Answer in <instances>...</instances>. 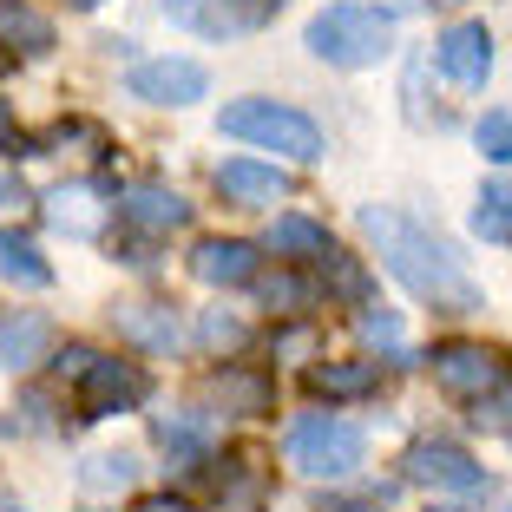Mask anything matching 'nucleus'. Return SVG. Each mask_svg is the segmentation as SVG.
Returning <instances> with one entry per match:
<instances>
[{"label": "nucleus", "instance_id": "nucleus-1", "mask_svg": "<svg viewBox=\"0 0 512 512\" xmlns=\"http://www.w3.org/2000/svg\"><path fill=\"white\" fill-rule=\"evenodd\" d=\"M362 237L381 250V270H388L414 302H434V309H447V316H473V309H480V283L467 276L460 250H453L447 237H434L427 224L388 211V204H368Z\"/></svg>", "mask_w": 512, "mask_h": 512}, {"label": "nucleus", "instance_id": "nucleus-2", "mask_svg": "<svg viewBox=\"0 0 512 512\" xmlns=\"http://www.w3.org/2000/svg\"><path fill=\"white\" fill-rule=\"evenodd\" d=\"M302 46L316 53V60L342 66V73H362V66H381V53L394 46V14L381 7H362V0H335L309 20Z\"/></svg>", "mask_w": 512, "mask_h": 512}, {"label": "nucleus", "instance_id": "nucleus-3", "mask_svg": "<svg viewBox=\"0 0 512 512\" xmlns=\"http://www.w3.org/2000/svg\"><path fill=\"white\" fill-rule=\"evenodd\" d=\"M217 132L243 138V145H256V151H283L296 165H316L322 158V125L309 119V112L283 106V99H237V106H224Z\"/></svg>", "mask_w": 512, "mask_h": 512}, {"label": "nucleus", "instance_id": "nucleus-4", "mask_svg": "<svg viewBox=\"0 0 512 512\" xmlns=\"http://www.w3.org/2000/svg\"><path fill=\"white\" fill-rule=\"evenodd\" d=\"M283 453H289V467L309 473V480H348L368 460V440H362V427L335 421V414H302L289 427Z\"/></svg>", "mask_w": 512, "mask_h": 512}, {"label": "nucleus", "instance_id": "nucleus-5", "mask_svg": "<svg viewBox=\"0 0 512 512\" xmlns=\"http://www.w3.org/2000/svg\"><path fill=\"white\" fill-rule=\"evenodd\" d=\"M125 92L145 99V106H197L204 92H211V73L184 53H158V60H138L125 73Z\"/></svg>", "mask_w": 512, "mask_h": 512}, {"label": "nucleus", "instance_id": "nucleus-6", "mask_svg": "<svg viewBox=\"0 0 512 512\" xmlns=\"http://www.w3.org/2000/svg\"><path fill=\"white\" fill-rule=\"evenodd\" d=\"M401 473L414 486H434V493H486V467L467 447H453V440H414Z\"/></svg>", "mask_w": 512, "mask_h": 512}, {"label": "nucleus", "instance_id": "nucleus-7", "mask_svg": "<svg viewBox=\"0 0 512 512\" xmlns=\"http://www.w3.org/2000/svg\"><path fill=\"white\" fill-rule=\"evenodd\" d=\"M73 388H79V421H106V414H132L151 394V381H145L138 362H106V355H99Z\"/></svg>", "mask_w": 512, "mask_h": 512}, {"label": "nucleus", "instance_id": "nucleus-8", "mask_svg": "<svg viewBox=\"0 0 512 512\" xmlns=\"http://www.w3.org/2000/svg\"><path fill=\"white\" fill-rule=\"evenodd\" d=\"M427 362H434V381L453 394V401H480L486 388H499V381H506L499 355H493V348H480V342H440Z\"/></svg>", "mask_w": 512, "mask_h": 512}, {"label": "nucleus", "instance_id": "nucleus-9", "mask_svg": "<svg viewBox=\"0 0 512 512\" xmlns=\"http://www.w3.org/2000/svg\"><path fill=\"white\" fill-rule=\"evenodd\" d=\"M434 66L453 79L460 92H480L486 73H493V33L480 27V20H460V27H447L434 40Z\"/></svg>", "mask_w": 512, "mask_h": 512}, {"label": "nucleus", "instance_id": "nucleus-10", "mask_svg": "<svg viewBox=\"0 0 512 512\" xmlns=\"http://www.w3.org/2000/svg\"><path fill=\"white\" fill-rule=\"evenodd\" d=\"M217 197L237 204V211H263V204L289 197V171L263 165V158H224V165H217Z\"/></svg>", "mask_w": 512, "mask_h": 512}, {"label": "nucleus", "instance_id": "nucleus-11", "mask_svg": "<svg viewBox=\"0 0 512 512\" xmlns=\"http://www.w3.org/2000/svg\"><path fill=\"white\" fill-rule=\"evenodd\" d=\"M112 329H119V342L145 348V355H171V348L184 342L171 302H119V309H112Z\"/></svg>", "mask_w": 512, "mask_h": 512}, {"label": "nucleus", "instance_id": "nucleus-12", "mask_svg": "<svg viewBox=\"0 0 512 512\" xmlns=\"http://www.w3.org/2000/svg\"><path fill=\"white\" fill-rule=\"evenodd\" d=\"M119 224L145 230V237H171V230L191 224V204H184L178 191H165V184H132V191L119 197Z\"/></svg>", "mask_w": 512, "mask_h": 512}, {"label": "nucleus", "instance_id": "nucleus-13", "mask_svg": "<svg viewBox=\"0 0 512 512\" xmlns=\"http://www.w3.org/2000/svg\"><path fill=\"white\" fill-rule=\"evenodd\" d=\"M256 243L243 237H204L191 250V276L197 283H211V289H237V283H256Z\"/></svg>", "mask_w": 512, "mask_h": 512}, {"label": "nucleus", "instance_id": "nucleus-14", "mask_svg": "<svg viewBox=\"0 0 512 512\" xmlns=\"http://www.w3.org/2000/svg\"><path fill=\"white\" fill-rule=\"evenodd\" d=\"M46 224L53 230H66V237H99V230H106V197L92 191V184H53V191H46Z\"/></svg>", "mask_w": 512, "mask_h": 512}, {"label": "nucleus", "instance_id": "nucleus-15", "mask_svg": "<svg viewBox=\"0 0 512 512\" xmlns=\"http://www.w3.org/2000/svg\"><path fill=\"white\" fill-rule=\"evenodd\" d=\"M53 348V322L40 309H7L0 316V375H20Z\"/></svg>", "mask_w": 512, "mask_h": 512}, {"label": "nucleus", "instance_id": "nucleus-16", "mask_svg": "<svg viewBox=\"0 0 512 512\" xmlns=\"http://www.w3.org/2000/svg\"><path fill=\"white\" fill-rule=\"evenodd\" d=\"M309 388L329 394V401H368V394H381V362H368V355H355V362H316L309 368Z\"/></svg>", "mask_w": 512, "mask_h": 512}, {"label": "nucleus", "instance_id": "nucleus-17", "mask_svg": "<svg viewBox=\"0 0 512 512\" xmlns=\"http://www.w3.org/2000/svg\"><path fill=\"white\" fill-rule=\"evenodd\" d=\"M211 401L224 407V414H270L276 381L250 375V368H224V375H211Z\"/></svg>", "mask_w": 512, "mask_h": 512}, {"label": "nucleus", "instance_id": "nucleus-18", "mask_svg": "<svg viewBox=\"0 0 512 512\" xmlns=\"http://www.w3.org/2000/svg\"><path fill=\"white\" fill-rule=\"evenodd\" d=\"M0 276H7V283H20V289H46V283H53V263L40 256V243H33L27 230H7V224H0Z\"/></svg>", "mask_w": 512, "mask_h": 512}, {"label": "nucleus", "instance_id": "nucleus-19", "mask_svg": "<svg viewBox=\"0 0 512 512\" xmlns=\"http://www.w3.org/2000/svg\"><path fill=\"white\" fill-rule=\"evenodd\" d=\"M0 40L40 60V53H53V20L40 7H27V0H0Z\"/></svg>", "mask_w": 512, "mask_h": 512}, {"label": "nucleus", "instance_id": "nucleus-20", "mask_svg": "<svg viewBox=\"0 0 512 512\" xmlns=\"http://www.w3.org/2000/svg\"><path fill=\"white\" fill-rule=\"evenodd\" d=\"M270 250L276 256H309V263H322V256L335 250V237H329V224L289 211V217H276V224H270Z\"/></svg>", "mask_w": 512, "mask_h": 512}, {"label": "nucleus", "instance_id": "nucleus-21", "mask_svg": "<svg viewBox=\"0 0 512 512\" xmlns=\"http://www.w3.org/2000/svg\"><path fill=\"white\" fill-rule=\"evenodd\" d=\"M132 480H138V453H125V447L86 460V493H125Z\"/></svg>", "mask_w": 512, "mask_h": 512}, {"label": "nucleus", "instance_id": "nucleus-22", "mask_svg": "<svg viewBox=\"0 0 512 512\" xmlns=\"http://www.w3.org/2000/svg\"><path fill=\"white\" fill-rule=\"evenodd\" d=\"M473 230H480L486 243L512 237V178H493L480 191V211H473Z\"/></svg>", "mask_w": 512, "mask_h": 512}, {"label": "nucleus", "instance_id": "nucleus-23", "mask_svg": "<svg viewBox=\"0 0 512 512\" xmlns=\"http://www.w3.org/2000/svg\"><path fill=\"white\" fill-rule=\"evenodd\" d=\"M322 283H329L342 302H368V270L355 263V256H342V250L322 256Z\"/></svg>", "mask_w": 512, "mask_h": 512}, {"label": "nucleus", "instance_id": "nucleus-24", "mask_svg": "<svg viewBox=\"0 0 512 512\" xmlns=\"http://www.w3.org/2000/svg\"><path fill=\"white\" fill-rule=\"evenodd\" d=\"M243 342H250V329H243L237 316H224V309H204V322H197V348L224 355V348H243Z\"/></svg>", "mask_w": 512, "mask_h": 512}, {"label": "nucleus", "instance_id": "nucleus-25", "mask_svg": "<svg viewBox=\"0 0 512 512\" xmlns=\"http://www.w3.org/2000/svg\"><path fill=\"white\" fill-rule=\"evenodd\" d=\"M473 145H480L493 165H512V112H486V119L473 125Z\"/></svg>", "mask_w": 512, "mask_h": 512}, {"label": "nucleus", "instance_id": "nucleus-26", "mask_svg": "<svg viewBox=\"0 0 512 512\" xmlns=\"http://www.w3.org/2000/svg\"><path fill=\"white\" fill-rule=\"evenodd\" d=\"M473 427H493V434H512V375L499 388H486L473 401Z\"/></svg>", "mask_w": 512, "mask_h": 512}, {"label": "nucleus", "instance_id": "nucleus-27", "mask_svg": "<svg viewBox=\"0 0 512 512\" xmlns=\"http://www.w3.org/2000/svg\"><path fill=\"white\" fill-rule=\"evenodd\" d=\"M263 302H270L276 316H302L309 309V283L302 276H263Z\"/></svg>", "mask_w": 512, "mask_h": 512}, {"label": "nucleus", "instance_id": "nucleus-28", "mask_svg": "<svg viewBox=\"0 0 512 512\" xmlns=\"http://www.w3.org/2000/svg\"><path fill=\"white\" fill-rule=\"evenodd\" d=\"M158 440H165L171 453H184V460H197V453H204V421H197V414H184V421H158Z\"/></svg>", "mask_w": 512, "mask_h": 512}, {"label": "nucleus", "instance_id": "nucleus-29", "mask_svg": "<svg viewBox=\"0 0 512 512\" xmlns=\"http://www.w3.org/2000/svg\"><path fill=\"white\" fill-rule=\"evenodd\" d=\"M362 335L381 348H401V316L394 309H362Z\"/></svg>", "mask_w": 512, "mask_h": 512}, {"label": "nucleus", "instance_id": "nucleus-30", "mask_svg": "<svg viewBox=\"0 0 512 512\" xmlns=\"http://www.w3.org/2000/svg\"><path fill=\"white\" fill-rule=\"evenodd\" d=\"M92 362H99V348H86V342H66L60 355H53V375H60V381H79Z\"/></svg>", "mask_w": 512, "mask_h": 512}, {"label": "nucleus", "instance_id": "nucleus-31", "mask_svg": "<svg viewBox=\"0 0 512 512\" xmlns=\"http://www.w3.org/2000/svg\"><path fill=\"white\" fill-rule=\"evenodd\" d=\"M0 151H14V158H33V138L14 125V106L0 99Z\"/></svg>", "mask_w": 512, "mask_h": 512}, {"label": "nucleus", "instance_id": "nucleus-32", "mask_svg": "<svg viewBox=\"0 0 512 512\" xmlns=\"http://www.w3.org/2000/svg\"><path fill=\"white\" fill-rule=\"evenodd\" d=\"M138 512H191V499H178V493H151V499H138Z\"/></svg>", "mask_w": 512, "mask_h": 512}, {"label": "nucleus", "instance_id": "nucleus-33", "mask_svg": "<svg viewBox=\"0 0 512 512\" xmlns=\"http://www.w3.org/2000/svg\"><path fill=\"white\" fill-rule=\"evenodd\" d=\"M0 204H27V197H20V184H14V178H0Z\"/></svg>", "mask_w": 512, "mask_h": 512}, {"label": "nucleus", "instance_id": "nucleus-34", "mask_svg": "<svg viewBox=\"0 0 512 512\" xmlns=\"http://www.w3.org/2000/svg\"><path fill=\"white\" fill-rule=\"evenodd\" d=\"M243 7H250V14H276V7H283V0H243Z\"/></svg>", "mask_w": 512, "mask_h": 512}, {"label": "nucleus", "instance_id": "nucleus-35", "mask_svg": "<svg viewBox=\"0 0 512 512\" xmlns=\"http://www.w3.org/2000/svg\"><path fill=\"white\" fill-rule=\"evenodd\" d=\"M66 7H79V14H92V7H99V0H66Z\"/></svg>", "mask_w": 512, "mask_h": 512}, {"label": "nucleus", "instance_id": "nucleus-36", "mask_svg": "<svg viewBox=\"0 0 512 512\" xmlns=\"http://www.w3.org/2000/svg\"><path fill=\"white\" fill-rule=\"evenodd\" d=\"M329 512H381V506H329Z\"/></svg>", "mask_w": 512, "mask_h": 512}, {"label": "nucleus", "instance_id": "nucleus-37", "mask_svg": "<svg viewBox=\"0 0 512 512\" xmlns=\"http://www.w3.org/2000/svg\"><path fill=\"white\" fill-rule=\"evenodd\" d=\"M0 73H7V46H0Z\"/></svg>", "mask_w": 512, "mask_h": 512}, {"label": "nucleus", "instance_id": "nucleus-38", "mask_svg": "<svg viewBox=\"0 0 512 512\" xmlns=\"http://www.w3.org/2000/svg\"><path fill=\"white\" fill-rule=\"evenodd\" d=\"M434 512H453V506H434Z\"/></svg>", "mask_w": 512, "mask_h": 512}]
</instances>
